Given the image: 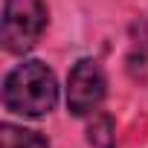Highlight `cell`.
<instances>
[{
	"label": "cell",
	"instance_id": "3",
	"mask_svg": "<svg viewBox=\"0 0 148 148\" xmlns=\"http://www.w3.org/2000/svg\"><path fill=\"white\" fill-rule=\"evenodd\" d=\"M108 93V76L99 61L82 58L73 64L67 76V110L73 116H87L93 113Z\"/></svg>",
	"mask_w": 148,
	"mask_h": 148
},
{
	"label": "cell",
	"instance_id": "6",
	"mask_svg": "<svg viewBox=\"0 0 148 148\" xmlns=\"http://www.w3.org/2000/svg\"><path fill=\"white\" fill-rule=\"evenodd\" d=\"M87 142L90 148H113L116 136H113V119L108 113H99L90 125H87Z\"/></svg>",
	"mask_w": 148,
	"mask_h": 148
},
{
	"label": "cell",
	"instance_id": "2",
	"mask_svg": "<svg viewBox=\"0 0 148 148\" xmlns=\"http://www.w3.org/2000/svg\"><path fill=\"white\" fill-rule=\"evenodd\" d=\"M47 26V6L44 0H3V49L6 52H26L35 47Z\"/></svg>",
	"mask_w": 148,
	"mask_h": 148
},
{
	"label": "cell",
	"instance_id": "1",
	"mask_svg": "<svg viewBox=\"0 0 148 148\" xmlns=\"http://www.w3.org/2000/svg\"><path fill=\"white\" fill-rule=\"evenodd\" d=\"M58 84L44 61H23L3 79V108L18 116H47L55 110Z\"/></svg>",
	"mask_w": 148,
	"mask_h": 148
},
{
	"label": "cell",
	"instance_id": "4",
	"mask_svg": "<svg viewBox=\"0 0 148 148\" xmlns=\"http://www.w3.org/2000/svg\"><path fill=\"white\" fill-rule=\"evenodd\" d=\"M0 145L3 148H49V142L38 134V131H29V128H21V125H0Z\"/></svg>",
	"mask_w": 148,
	"mask_h": 148
},
{
	"label": "cell",
	"instance_id": "5",
	"mask_svg": "<svg viewBox=\"0 0 148 148\" xmlns=\"http://www.w3.org/2000/svg\"><path fill=\"white\" fill-rule=\"evenodd\" d=\"M128 64L131 70L136 67H148V15L139 18L134 26H131V55H128Z\"/></svg>",
	"mask_w": 148,
	"mask_h": 148
}]
</instances>
